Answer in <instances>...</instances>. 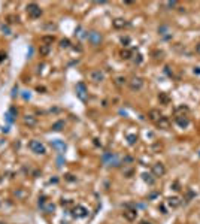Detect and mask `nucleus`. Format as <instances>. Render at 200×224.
Masks as SVG:
<instances>
[{
	"label": "nucleus",
	"instance_id": "nucleus-1",
	"mask_svg": "<svg viewBox=\"0 0 200 224\" xmlns=\"http://www.w3.org/2000/svg\"><path fill=\"white\" fill-rule=\"evenodd\" d=\"M29 148L36 154H46V148H45V145L41 140H36V139L30 140L29 142Z\"/></svg>",
	"mask_w": 200,
	"mask_h": 224
},
{
	"label": "nucleus",
	"instance_id": "nucleus-2",
	"mask_svg": "<svg viewBox=\"0 0 200 224\" xmlns=\"http://www.w3.org/2000/svg\"><path fill=\"white\" fill-rule=\"evenodd\" d=\"M27 14H29V17H31L33 20L41 18V15H42V9L37 6L36 3H30V5L27 6Z\"/></svg>",
	"mask_w": 200,
	"mask_h": 224
},
{
	"label": "nucleus",
	"instance_id": "nucleus-3",
	"mask_svg": "<svg viewBox=\"0 0 200 224\" xmlns=\"http://www.w3.org/2000/svg\"><path fill=\"white\" fill-rule=\"evenodd\" d=\"M129 87H130L131 91H139L143 87V79L139 78V76H133L131 79L129 81Z\"/></svg>",
	"mask_w": 200,
	"mask_h": 224
},
{
	"label": "nucleus",
	"instance_id": "nucleus-4",
	"mask_svg": "<svg viewBox=\"0 0 200 224\" xmlns=\"http://www.w3.org/2000/svg\"><path fill=\"white\" fill-rule=\"evenodd\" d=\"M151 173H152L155 178L163 176V175L166 173V167H164V164H163V163H155V164H152Z\"/></svg>",
	"mask_w": 200,
	"mask_h": 224
},
{
	"label": "nucleus",
	"instance_id": "nucleus-5",
	"mask_svg": "<svg viewBox=\"0 0 200 224\" xmlns=\"http://www.w3.org/2000/svg\"><path fill=\"white\" fill-rule=\"evenodd\" d=\"M90 79H91L93 82L99 84V82H102V81L105 79V73L100 70V69H94V70L90 72Z\"/></svg>",
	"mask_w": 200,
	"mask_h": 224
},
{
	"label": "nucleus",
	"instance_id": "nucleus-6",
	"mask_svg": "<svg viewBox=\"0 0 200 224\" xmlns=\"http://www.w3.org/2000/svg\"><path fill=\"white\" fill-rule=\"evenodd\" d=\"M73 215L76 217V218H85L87 215H88V209L78 205V206H75L73 208Z\"/></svg>",
	"mask_w": 200,
	"mask_h": 224
},
{
	"label": "nucleus",
	"instance_id": "nucleus-7",
	"mask_svg": "<svg viewBox=\"0 0 200 224\" xmlns=\"http://www.w3.org/2000/svg\"><path fill=\"white\" fill-rule=\"evenodd\" d=\"M87 37H88V41H90L91 45H94V46L100 45V42H102V34L97 33V32H90Z\"/></svg>",
	"mask_w": 200,
	"mask_h": 224
},
{
	"label": "nucleus",
	"instance_id": "nucleus-8",
	"mask_svg": "<svg viewBox=\"0 0 200 224\" xmlns=\"http://www.w3.org/2000/svg\"><path fill=\"white\" fill-rule=\"evenodd\" d=\"M76 94H78V97L81 99V100H87V87H85V84L84 82H78L76 84Z\"/></svg>",
	"mask_w": 200,
	"mask_h": 224
},
{
	"label": "nucleus",
	"instance_id": "nucleus-9",
	"mask_svg": "<svg viewBox=\"0 0 200 224\" xmlns=\"http://www.w3.org/2000/svg\"><path fill=\"white\" fill-rule=\"evenodd\" d=\"M155 124H157L158 129H163V130H169L170 129V120H169L167 117H161Z\"/></svg>",
	"mask_w": 200,
	"mask_h": 224
},
{
	"label": "nucleus",
	"instance_id": "nucleus-10",
	"mask_svg": "<svg viewBox=\"0 0 200 224\" xmlns=\"http://www.w3.org/2000/svg\"><path fill=\"white\" fill-rule=\"evenodd\" d=\"M122 217L126 218L127 221H134L137 218V211L136 209H126L122 212Z\"/></svg>",
	"mask_w": 200,
	"mask_h": 224
},
{
	"label": "nucleus",
	"instance_id": "nucleus-11",
	"mask_svg": "<svg viewBox=\"0 0 200 224\" xmlns=\"http://www.w3.org/2000/svg\"><path fill=\"white\" fill-rule=\"evenodd\" d=\"M175 121H176V124L179 127H182V129L190 124V120H188V117H187V115H176V117H175Z\"/></svg>",
	"mask_w": 200,
	"mask_h": 224
},
{
	"label": "nucleus",
	"instance_id": "nucleus-12",
	"mask_svg": "<svg viewBox=\"0 0 200 224\" xmlns=\"http://www.w3.org/2000/svg\"><path fill=\"white\" fill-rule=\"evenodd\" d=\"M112 25H114V29L121 30V29H124V27H127L129 22L124 20V18H115L114 21H112Z\"/></svg>",
	"mask_w": 200,
	"mask_h": 224
},
{
	"label": "nucleus",
	"instance_id": "nucleus-13",
	"mask_svg": "<svg viewBox=\"0 0 200 224\" xmlns=\"http://www.w3.org/2000/svg\"><path fill=\"white\" fill-rule=\"evenodd\" d=\"M161 117H163V115H161V112L158 109H151L148 112V118H149V121H152V123H157Z\"/></svg>",
	"mask_w": 200,
	"mask_h": 224
},
{
	"label": "nucleus",
	"instance_id": "nucleus-14",
	"mask_svg": "<svg viewBox=\"0 0 200 224\" xmlns=\"http://www.w3.org/2000/svg\"><path fill=\"white\" fill-rule=\"evenodd\" d=\"M158 102L161 105H169L170 103V96L167 93H164V91H160L158 93Z\"/></svg>",
	"mask_w": 200,
	"mask_h": 224
},
{
	"label": "nucleus",
	"instance_id": "nucleus-15",
	"mask_svg": "<svg viewBox=\"0 0 200 224\" xmlns=\"http://www.w3.org/2000/svg\"><path fill=\"white\" fill-rule=\"evenodd\" d=\"M24 124L29 126V127H34V126L37 124L36 117H33V115H26V117H24Z\"/></svg>",
	"mask_w": 200,
	"mask_h": 224
},
{
	"label": "nucleus",
	"instance_id": "nucleus-16",
	"mask_svg": "<svg viewBox=\"0 0 200 224\" xmlns=\"http://www.w3.org/2000/svg\"><path fill=\"white\" fill-rule=\"evenodd\" d=\"M167 205L170 206V208H178L179 205H181V199H179V197H176V196H173V197H169V199H167Z\"/></svg>",
	"mask_w": 200,
	"mask_h": 224
},
{
	"label": "nucleus",
	"instance_id": "nucleus-17",
	"mask_svg": "<svg viewBox=\"0 0 200 224\" xmlns=\"http://www.w3.org/2000/svg\"><path fill=\"white\" fill-rule=\"evenodd\" d=\"M120 57L122 58V60H130L131 57H133V52L130 51V49H121V52H120Z\"/></svg>",
	"mask_w": 200,
	"mask_h": 224
},
{
	"label": "nucleus",
	"instance_id": "nucleus-18",
	"mask_svg": "<svg viewBox=\"0 0 200 224\" xmlns=\"http://www.w3.org/2000/svg\"><path fill=\"white\" fill-rule=\"evenodd\" d=\"M152 176H154L152 173H146V172H145V173H142V178H143V181H145V182H148L149 185H152V184L155 182V178H152Z\"/></svg>",
	"mask_w": 200,
	"mask_h": 224
},
{
	"label": "nucleus",
	"instance_id": "nucleus-19",
	"mask_svg": "<svg viewBox=\"0 0 200 224\" xmlns=\"http://www.w3.org/2000/svg\"><path fill=\"white\" fill-rule=\"evenodd\" d=\"M49 51H51V46H49V45H41L39 46V54L43 55V57L49 54Z\"/></svg>",
	"mask_w": 200,
	"mask_h": 224
},
{
	"label": "nucleus",
	"instance_id": "nucleus-20",
	"mask_svg": "<svg viewBox=\"0 0 200 224\" xmlns=\"http://www.w3.org/2000/svg\"><path fill=\"white\" fill-rule=\"evenodd\" d=\"M41 41H42L43 45H49V46H51V44L55 41V37H54V36H42Z\"/></svg>",
	"mask_w": 200,
	"mask_h": 224
},
{
	"label": "nucleus",
	"instance_id": "nucleus-21",
	"mask_svg": "<svg viewBox=\"0 0 200 224\" xmlns=\"http://www.w3.org/2000/svg\"><path fill=\"white\" fill-rule=\"evenodd\" d=\"M51 129H52L54 131H60V130H63V129H64V121H57V123H54Z\"/></svg>",
	"mask_w": 200,
	"mask_h": 224
},
{
	"label": "nucleus",
	"instance_id": "nucleus-22",
	"mask_svg": "<svg viewBox=\"0 0 200 224\" xmlns=\"http://www.w3.org/2000/svg\"><path fill=\"white\" fill-rule=\"evenodd\" d=\"M126 82H127V79H126V78H124V76H117V78H115V84H117L118 87L124 85Z\"/></svg>",
	"mask_w": 200,
	"mask_h": 224
},
{
	"label": "nucleus",
	"instance_id": "nucleus-23",
	"mask_svg": "<svg viewBox=\"0 0 200 224\" xmlns=\"http://www.w3.org/2000/svg\"><path fill=\"white\" fill-rule=\"evenodd\" d=\"M181 112H182V115H185L187 112H188V108H187V106H179V108H176V111H175L176 115H179Z\"/></svg>",
	"mask_w": 200,
	"mask_h": 224
},
{
	"label": "nucleus",
	"instance_id": "nucleus-24",
	"mask_svg": "<svg viewBox=\"0 0 200 224\" xmlns=\"http://www.w3.org/2000/svg\"><path fill=\"white\" fill-rule=\"evenodd\" d=\"M127 140H129V145H134L137 142V136L136 135H127Z\"/></svg>",
	"mask_w": 200,
	"mask_h": 224
},
{
	"label": "nucleus",
	"instance_id": "nucleus-25",
	"mask_svg": "<svg viewBox=\"0 0 200 224\" xmlns=\"http://www.w3.org/2000/svg\"><path fill=\"white\" fill-rule=\"evenodd\" d=\"M6 20H8V22H10V24H14V22H18V21H20L17 15H8Z\"/></svg>",
	"mask_w": 200,
	"mask_h": 224
},
{
	"label": "nucleus",
	"instance_id": "nucleus-26",
	"mask_svg": "<svg viewBox=\"0 0 200 224\" xmlns=\"http://www.w3.org/2000/svg\"><path fill=\"white\" fill-rule=\"evenodd\" d=\"M60 46L61 48H69L70 46V41H69V39H63V41H60Z\"/></svg>",
	"mask_w": 200,
	"mask_h": 224
},
{
	"label": "nucleus",
	"instance_id": "nucleus-27",
	"mask_svg": "<svg viewBox=\"0 0 200 224\" xmlns=\"http://www.w3.org/2000/svg\"><path fill=\"white\" fill-rule=\"evenodd\" d=\"M54 208H55V206H54L52 203H48V206H43V211H45V212H48V214H49V212H51V211H54Z\"/></svg>",
	"mask_w": 200,
	"mask_h": 224
},
{
	"label": "nucleus",
	"instance_id": "nucleus-28",
	"mask_svg": "<svg viewBox=\"0 0 200 224\" xmlns=\"http://www.w3.org/2000/svg\"><path fill=\"white\" fill-rule=\"evenodd\" d=\"M142 60H143V58H142V55H141V54L134 55V58H133V61H134L136 64H141V63H142Z\"/></svg>",
	"mask_w": 200,
	"mask_h": 224
},
{
	"label": "nucleus",
	"instance_id": "nucleus-29",
	"mask_svg": "<svg viewBox=\"0 0 200 224\" xmlns=\"http://www.w3.org/2000/svg\"><path fill=\"white\" fill-rule=\"evenodd\" d=\"M164 5H166L167 8H175L178 3H176V2H167V3H164Z\"/></svg>",
	"mask_w": 200,
	"mask_h": 224
},
{
	"label": "nucleus",
	"instance_id": "nucleus-30",
	"mask_svg": "<svg viewBox=\"0 0 200 224\" xmlns=\"http://www.w3.org/2000/svg\"><path fill=\"white\" fill-rule=\"evenodd\" d=\"M122 162H124V164H126V163H131V162H133V159H131V157H126V159H124Z\"/></svg>",
	"mask_w": 200,
	"mask_h": 224
},
{
	"label": "nucleus",
	"instance_id": "nucleus-31",
	"mask_svg": "<svg viewBox=\"0 0 200 224\" xmlns=\"http://www.w3.org/2000/svg\"><path fill=\"white\" fill-rule=\"evenodd\" d=\"M121 44H129V37H121Z\"/></svg>",
	"mask_w": 200,
	"mask_h": 224
},
{
	"label": "nucleus",
	"instance_id": "nucleus-32",
	"mask_svg": "<svg viewBox=\"0 0 200 224\" xmlns=\"http://www.w3.org/2000/svg\"><path fill=\"white\" fill-rule=\"evenodd\" d=\"M164 69H166V73H167L169 76H172V70H170V67H169V66H166Z\"/></svg>",
	"mask_w": 200,
	"mask_h": 224
},
{
	"label": "nucleus",
	"instance_id": "nucleus-33",
	"mask_svg": "<svg viewBox=\"0 0 200 224\" xmlns=\"http://www.w3.org/2000/svg\"><path fill=\"white\" fill-rule=\"evenodd\" d=\"M66 179H67V181H75L73 175H70V173H69V175H66Z\"/></svg>",
	"mask_w": 200,
	"mask_h": 224
},
{
	"label": "nucleus",
	"instance_id": "nucleus-34",
	"mask_svg": "<svg viewBox=\"0 0 200 224\" xmlns=\"http://www.w3.org/2000/svg\"><path fill=\"white\" fill-rule=\"evenodd\" d=\"M196 52H197V54L200 55V42H199V44L196 45Z\"/></svg>",
	"mask_w": 200,
	"mask_h": 224
},
{
	"label": "nucleus",
	"instance_id": "nucleus-35",
	"mask_svg": "<svg viewBox=\"0 0 200 224\" xmlns=\"http://www.w3.org/2000/svg\"><path fill=\"white\" fill-rule=\"evenodd\" d=\"M2 30H3V32H5L6 34H9V33H10V32H9V29H8V27H5V25H3V27H2Z\"/></svg>",
	"mask_w": 200,
	"mask_h": 224
},
{
	"label": "nucleus",
	"instance_id": "nucleus-36",
	"mask_svg": "<svg viewBox=\"0 0 200 224\" xmlns=\"http://www.w3.org/2000/svg\"><path fill=\"white\" fill-rule=\"evenodd\" d=\"M194 73H197V75H199V73H200V67H196V69H194Z\"/></svg>",
	"mask_w": 200,
	"mask_h": 224
},
{
	"label": "nucleus",
	"instance_id": "nucleus-37",
	"mask_svg": "<svg viewBox=\"0 0 200 224\" xmlns=\"http://www.w3.org/2000/svg\"><path fill=\"white\" fill-rule=\"evenodd\" d=\"M5 57H6V55H3V54H0V61H2V60H3Z\"/></svg>",
	"mask_w": 200,
	"mask_h": 224
},
{
	"label": "nucleus",
	"instance_id": "nucleus-38",
	"mask_svg": "<svg viewBox=\"0 0 200 224\" xmlns=\"http://www.w3.org/2000/svg\"><path fill=\"white\" fill-rule=\"evenodd\" d=\"M142 224H151V223H146V221H143V223H142Z\"/></svg>",
	"mask_w": 200,
	"mask_h": 224
},
{
	"label": "nucleus",
	"instance_id": "nucleus-39",
	"mask_svg": "<svg viewBox=\"0 0 200 224\" xmlns=\"http://www.w3.org/2000/svg\"><path fill=\"white\" fill-rule=\"evenodd\" d=\"M0 224H3V223H0Z\"/></svg>",
	"mask_w": 200,
	"mask_h": 224
}]
</instances>
